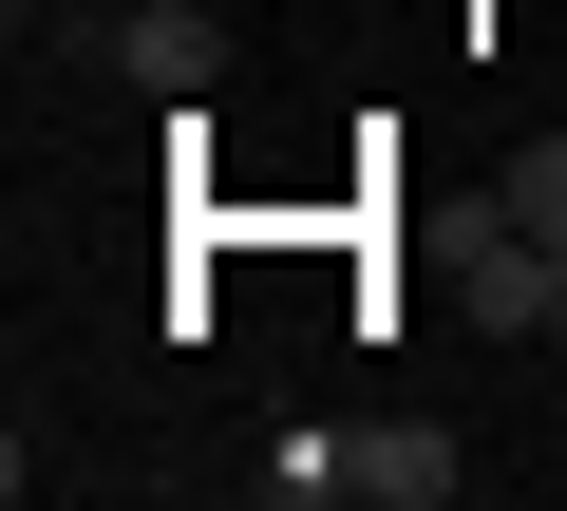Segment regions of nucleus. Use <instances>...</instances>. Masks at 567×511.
Returning a JSON list of instances; mask_svg holds the SVG:
<instances>
[{
  "label": "nucleus",
  "instance_id": "1",
  "mask_svg": "<svg viewBox=\"0 0 567 511\" xmlns=\"http://www.w3.org/2000/svg\"><path fill=\"white\" fill-rule=\"evenodd\" d=\"M114 76L133 95H208L227 76V20H208V0H133V20H114Z\"/></svg>",
  "mask_w": 567,
  "mask_h": 511
},
{
  "label": "nucleus",
  "instance_id": "2",
  "mask_svg": "<svg viewBox=\"0 0 567 511\" xmlns=\"http://www.w3.org/2000/svg\"><path fill=\"white\" fill-rule=\"evenodd\" d=\"M341 492H360V511H454V436L379 417V436H341Z\"/></svg>",
  "mask_w": 567,
  "mask_h": 511
},
{
  "label": "nucleus",
  "instance_id": "3",
  "mask_svg": "<svg viewBox=\"0 0 567 511\" xmlns=\"http://www.w3.org/2000/svg\"><path fill=\"white\" fill-rule=\"evenodd\" d=\"M492 227H529V246H567V133H529V152L492 171Z\"/></svg>",
  "mask_w": 567,
  "mask_h": 511
}]
</instances>
